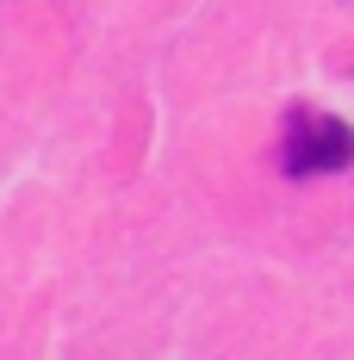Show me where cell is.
Here are the masks:
<instances>
[{"label": "cell", "mask_w": 354, "mask_h": 360, "mask_svg": "<svg viewBox=\"0 0 354 360\" xmlns=\"http://www.w3.org/2000/svg\"><path fill=\"white\" fill-rule=\"evenodd\" d=\"M286 174L292 180H311V174H342L354 162V131L342 118H329V112H298L292 124H286Z\"/></svg>", "instance_id": "obj_1"}]
</instances>
